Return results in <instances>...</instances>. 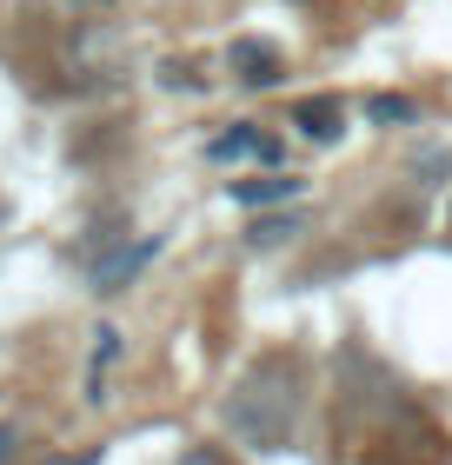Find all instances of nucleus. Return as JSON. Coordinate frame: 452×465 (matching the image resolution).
Returning a JSON list of instances; mask_svg holds the SVG:
<instances>
[{
  "instance_id": "nucleus-1",
  "label": "nucleus",
  "mask_w": 452,
  "mask_h": 465,
  "mask_svg": "<svg viewBox=\"0 0 452 465\" xmlns=\"http://www.w3.org/2000/svg\"><path fill=\"white\" fill-rule=\"evenodd\" d=\"M154 252H160V232H140L134 246H114L106 260H94V292H120L146 260H154Z\"/></svg>"
},
{
  "instance_id": "nucleus-2",
  "label": "nucleus",
  "mask_w": 452,
  "mask_h": 465,
  "mask_svg": "<svg viewBox=\"0 0 452 465\" xmlns=\"http://www.w3.org/2000/svg\"><path fill=\"white\" fill-rule=\"evenodd\" d=\"M206 160H220V166H226V160H266V166H273V160H279V140L260 134V126H226L220 140H206Z\"/></svg>"
},
{
  "instance_id": "nucleus-3",
  "label": "nucleus",
  "mask_w": 452,
  "mask_h": 465,
  "mask_svg": "<svg viewBox=\"0 0 452 465\" xmlns=\"http://www.w3.org/2000/svg\"><path fill=\"white\" fill-rule=\"evenodd\" d=\"M293 126L306 140H319V146H333L339 134H347V114H339V100H299V114H293Z\"/></svg>"
},
{
  "instance_id": "nucleus-4",
  "label": "nucleus",
  "mask_w": 452,
  "mask_h": 465,
  "mask_svg": "<svg viewBox=\"0 0 452 465\" xmlns=\"http://www.w3.org/2000/svg\"><path fill=\"white\" fill-rule=\"evenodd\" d=\"M233 200L240 206H273V200H299V180L293 173H253V180H233Z\"/></svg>"
},
{
  "instance_id": "nucleus-5",
  "label": "nucleus",
  "mask_w": 452,
  "mask_h": 465,
  "mask_svg": "<svg viewBox=\"0 0 452 465\" xmlns=\"http://www.w3.org/2000/svg\"><path fill=\"white\" fill-rule=\"evenodd\" d=\"M233 67H240L246 87H273V80H279V54H273V47H253V40H240V47H233Z\"/></svg>"
},
{
  "instance_id": "nucleus-6",
  "label": "nucleus",
  "mask_w": 452,
  "mask_h": 465,
  "mask_svg": "<svg viewBox=\"0 0 452 465\" xmlns=\"http://www.w3.org/2000/svg\"><path fill=\"white\" fill-rule=\"evenodd\" d=\"M114 359H120V332L100 326V332H94V366H87V399H94V406H100V379H106Z\"/></svg>"
},
{
  "instance_id": "nucleus-7",
  "label": "nucleus",
  "mask_w": 452,
  "mask_h": 465,
  "mask_svg": "<svg viewBox=\"0 0 452 465\" xmlns=\"http://www.w3.org/2000/svg\"><path fill=\"white\" fill-rule=\"evenodd\" d=\"M366 120H379V126H399V120H413V100H399V94H379V100H366Z\"/></svg>"
},
{
  "instance_id": "nucleus-8",
  "label": "nucleus",
  "mask_w": 452,
  "mask_h": 465,
  "mask_svg": "<svg viewBox=\"0 0 452 465\" xmlns=\"http://www.w3.org/2000/svg\"><path fill=\"white\" fill-rule=\"evenodd\" d=\"M293 220H260V226H253V246H279V240H293Z\"/></svg>"
},
{
  "instance_id": "nucleus-9",
  "label": "nucleus",
  "mask_w": 452,
  "mask_h": 465,
  "mask_svg": "<svg viewBox=\"0 0 452 465\" xmlns=\"http://www.w3.org/2000/svg\"><path fill=\"white\" fill-rule=\"evenodd\" d=\"M47 465H100V452H67V459H47Z\"/></svg>"
},
{
  "instance_id": "nucleus-10",
  "label": "nucleus",
  "mask_w": 452,
  "mask_h": 465,
  "mask_svg": "<svg viewBox=\"0 0 452 465\" xmlns=\"http://www.w3.org/2000/svg\"><path fill=\"white\" fill-rule=\"evenodd\" d=\"M14 459V426H0V465Z\"/></svg>"
},
{
  "instance_id": "nucleus-11",
  "label": "nucleus",
  "mask_w": 452,
  "mask_h": 465,
  "mask_svg": "<svg viewBox=\"0 0 452 465\" xmlns=\"http://www.w3.org/2000/svg\"><path fill=\"white\" fill-rule=\"evenodd\" d=\"M180 465H220V459H213V452H186Z\"/></svg>"
}]
</instances>
